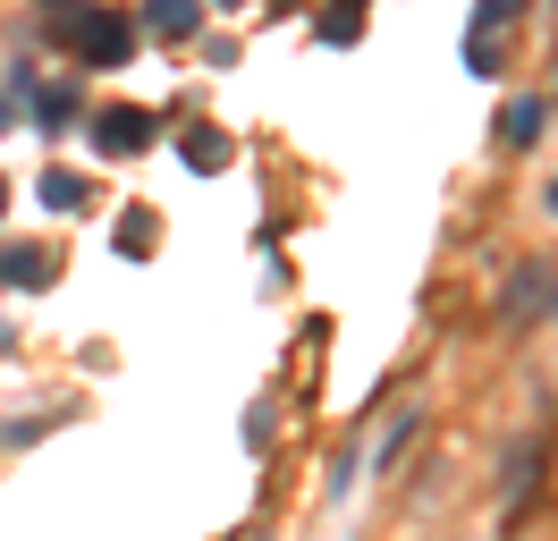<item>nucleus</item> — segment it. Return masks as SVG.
<instances>
[{
  "label": "nucleus",
  "instance_id": "1",
  "mask_svg": "<svg viewBox=\"0 0 558 541\" xmlns=\"http://www.w3.org/2000/svg\"><path fill=\"white\" fill-rule=\"evenodd\" d=\"M153 135H161V119H153V110H136V101H110V110H94V153H110V161L144 153Z\"/></svg>",
  "mask_w": 558,
  "mask_h": 541
},
{
  "label": "nucleus",
  "instance_id": "2",
  "mask_svg": "<svg viewBox=\"0 0 558 541\" xmlns=\"http://www.w3.org/2000/svg\"><path fill=\"white\" fill-rule=\"evenodd\" d=\"M128 43H136V26H128L119 9H94V17L76 26V60H85V68H119V60H128Z\"/></svg>",
  "mask_w": 558,
  "mask_h": 541
},
{
  "label": "nucleus",
  "instance_id": "3",
  "mask_svg": "<svg viewBox=\"0 0 558 541\" xmlns=\"http://www.w3.org/2000/svg\"><path fill=\"white\" fill-rule=\"evenodd\" d=\"M550 304H558V270L550 263H524L499 313H508V330H524V322H533V313H550Z\"/></svg>",
  "mask_w": 558,
  "mask_h": 541
},
{
  "label": "nucleus",
  "instance_id": "4",
  "mask_svg": "<svg viewBox=\"0 0 558 541\" xmlns=\"http://www.w3.org/2000/svg\"><path fill=\"white\" fill-rule=\"evenodd\" d=\"M195 26H204V0H144V34H161V43H186Z\"/></svg>",
  "mask_w": 558,
  "mask_h": 541
},
{
  "label": "nucleus",
  "instance_id": "5",
  "mask_svg": "<svg viewBox=\"0 0 558 541\" xmlns=\"http://www.w3.org/2000/svg\"><path fill=\"white\" fill-rule=\"evenodd\" d=\"M0 288H51V254L43 245H0Z\"/></svg>",
  "mask_w": 558,
  "mask_h": 541
},
{
  "label": "nucleus",
  "instance_id": "6",
  "mask_svg": "<svg viewBox=\"0 0 558 541\" xmlns=\"http://www.w3.org/2000/svg\"><path fill=\"white\" fill-rule=\"evenodd\" d=\"M542 128H550V101L542 94H517L508 110H499V144H533Z\"/></svg>",
  "mask_w": 558,
  "mask_h": 541
},
{
  "label": "nucleus",
  "instance_id": "7",
  "mask_svg": "<svg viewBox=\"0 0 558 541\" xmlns=\"http://www.w3.org/2000/svg\"><path fill=\"white\" fill-rule=\"evenodd\" d=\"M35 195H43V212H85V203H94V187H85L76 169H43Z\"/></svg>",
  "mask_w": 558,
  "mask_h": 541
},
{
  "label": "nucleus",
  "instance_id": "8",
  "mask_svg": "<svg viewBox=\"0 0 558 541\" xmlns=\"http://www.w3.org/2000/svg\"><path fill=\"white\" fill-rule=\"evenodd\" d=\"M178 153H186V169H229V135H220V128H186Z\"/></svg>",
  "mask_w": 558,
  "mask_h": 541
},
{
  "label": "nucleus",
  "instance_id": "9",
  "mask_svg": "<svg viewBox=\"0 0 558 541\" xmlns=\"http://www.w3.org/2000/svg\"><path fill=\"white\" fill-rule=\"evenodd\" d=\"M415 432H423V406H407V414H398V423H389V440H381V457H373V466H398V457H407V448H415Z\"/></svg>",
  "mask_w": 558,
  "mask_h": 541
},
{
  "label": "nucleus",
  "instance_id": "10",
  "mask_svg": "<svg viewBox=\"0 0 558 541\" xmlns=\"http://www.w3.org/2000/svg\"><path fill=\"white\" fill-rule=\"evenodd\" d=\"M69 119H76V85H51V94L35 101V128H43V135H60Z\"/></svg>",
  "mask_w": 558,
  "mask_h": 541
},
{
  "label": "nucleus",
  "instance_id": "11",
  "mask_svg": "<svg viewBox=\"0 0 558 541\" xmlns=\"http://www.w3.org/2000/svg\"><path fill=\"white\" fill-rule=\"evenodd\" d=\"M524 491H533V448H517V457H508V482H499V500L517 507Z\"/></svg>",
  "mask_w": 558,
  "mask_h": 541
},
{
  "label": "nucleus",
  "instance_id": "12",
  "mask_svg": "<svg viewBox=\"0 0 558 541\" xmlns=\"http://www.w3.org/2000/svg\"><path fill=\"white\" fill-rule=\"evenodd\" d=\"M144 245H153V220H144V212H128V220H119V254H144Z\"/></svg>",
  "mask_w": 558,
  "mask_h": 541
},
{
  "label": "nucleus",
  "instance_id": "13",
  "mask_svg": "<svg viewBox=\"0 0 558 541\" xmlns=\"http://www.w3.org/2000/svg\"><path fill=\"white\" fill-rule=\"evenodd\" d=\"M542 212H550V220H558V178H550V187H542Z\"/></svg>",
  "mask_w": 558,
  "mask_h": 541
},
{
  "label": "nucleus",
  "instance_id": "14",
  "mask_svg": "<svg viewBox=\"0 0 558 541\" xmlns=\"http://www.w3.org/2000/svg\"><path fill=\"white\" fill-rule=\"evenodd\" d=\"M211 9H245V0H211Z\"/></svg>",
  "mask_w": 558,
  "mask_h": 541
},
{
  "label": "nucleus",
  "instance_id": "15",
  "mask_svg": "<svg viewBox=\"0 0 558 541\" xmlns=\"http://www.w3.org/2000/svg\"><path fill=\"white\" fill-rule=\"evenodd\" d=\"M0 212H9V178H0Z\"/></svg>",
  "mask_w": 558,
  "mask_h": 541
},
{
  "label": "nucleus",
  "instance_id": "16",
  "mask_svg": "<svg viewBox=\"0 0 558 541\" xmlns=\"http://www.w3.org/2000/svg\"><path fill=\"white\" fill-rule=\"evenodd\" d=\"M0 128H9V101H0Z\"/></svg>",
  "mask_w": 558,
  "mask_h": 541
},
{
  "label": "nucleus",
  "instance_id": "17",
  "mask_svg": "<svg viewBox=\"0 0 558 541\" xmlns=\"http://www.w3.org/2000/svg\"><path fill=\"white\" fill-rule=\"evenodd\" d=\"M245 541H263V533H245Z\"/></svg>",
  "mask_w": 558,
  "mask_h": 541
}]
</instances>
